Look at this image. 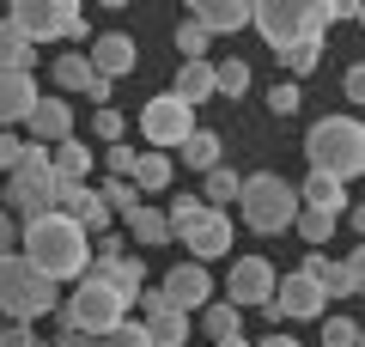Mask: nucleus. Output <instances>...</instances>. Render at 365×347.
I'll use <instances>...</instances> for the list:
<instances>
[{
	"instance_id": "b1692460",
	"label": "nucleus",
	"mask_w": 365,
	"mask_h": 347,
	"mask_svg": "<svg viewBox=\"0 0 365 347\" xmlns=\"http://www.w3.org/2000/svg\"><path fill=\"white\" fill-rule=\"evenodd\" d=\"M177 153H182V165H189V171H201V177H207L213 165H225V141H220L213 129H195L189 141L177 146Z\"/></svg>"
},
{
	"instance_id": "3c124183",
	"label": "nucleus",
	"mask_w": 365,
	"mask_h": 347,
	"mask_svg": "<svg viewBox=\"0 0 365 347\" xmlns=\"http://www.w3.org/2000/svg\"><path fill=\"white\" fill-rule=\"evenodd\" d=\"M213 347H250V341H244V335H232V341H213Z\"/></svg>"
},
{
	"instance_id": "7ed1b4c3",
	"label": "nucleus",
	"mask_w": 365,
	"mask_h": 347,
	"mask_svg": "<svg viewBox=\"0 0 365 347\" xmlns=\"http://www.w3.org/2000/svg\"><path fill=\"white\" fill-rule=\"evenodd\" d=\"M237 213H244V226L256 231V238H287L292 219H299V189H292L280 171H256V177H244V189H237Z\"/></svg>"
},
{
	"instance_id": "5701e85b",
	"label": "nucleus",
	"mask_w": 365,
	"mask_h": 347,
	"mask_svg": "<svg viewBox=\"0 0 365 347\" xmlns=\"http://www.w3.org/2000/svg\"><path fill=\"white\" fill-rule=\"evenodd\" d=\"M170 98H182L189 110L213 98V61H182V74L170 79Z\"/></svg>"
},
{
	"instance_id": "4468645a",
	"label": "nucleus",
	"mask_w": 365,
	"mask_h": 347,
	"mask_svg": "<svg viewBox=\"0 0 365 347\" xmlns=\"http://www.w3.org/2000/svg\"><path fill=\"white\" fill-rule=\"evenodd\" d=\"M86 61H91V74L98 79H128L134 67H140V49H134V37L128 31H104V37H91V49H86Z\"/></svg>"
},
{
	"instance_id": "cd10ccee",
	"label": "nucleus",
	"mask_w": 365,
	"mask_h": 347,
	"mask_svg": "<svg viewBox=\"0 0 365 347\" xmlns=\"http://www.w3.org/2000/svg\"><path fill=\"white\" fill-rule=\"evenodd\" d=\"M359 286H365V262H359V256L329 262V274H323V293H329V298H359Z\"/></svg>"
},
{
	"instance_id": "c03bdc74",
	"label": "nucleus",
	"mask_w": 365,
	"mask_h": 347,
	"mask_svg": "<svg viewBox=\"0 0 365 347\" xmlns=\"http://www.w3.org/2000/svg\"><path fill=\"white\" fill-rule=\"evenodd\" d=\"M19 159H25V134H0V177H6Z\"/></svg>"
},
{
	"instance_id": "6e6552de",
	"label": "nucleus",
	"mask_w": 365,
	"mask_h": 347,
	"mask_svg": "<svg viewBox=\"0 0 365 347\" xmlns=\"http://www.w3.org/2000/svg\"><path fill=\"white\" fill-rule=\"evenodd\" d=\"M189 134H195V110H189L182 98L158 91V98L140 104V141H146V153H165V159H170Z\"/></svg>"
},
{
	"instance_id": "e433bc0d",
	"label": "nucleus",
	"mask_w": 365,
	"mask_h": 347,
	"mask_svg": "<svg viewBox=\"0 0 365 347\" xmlns=\"http://www.w3.org/2000/svg\"><path fill=\"white\" fill-rule=\"evenodd\" d=\"M299 104H304V86H292V79H274L268 86V110L274 116H299Z\"/></svg>"
},
{
	"instance_id": "0eeeda50",
	"label": "nucleus",
	"mask_w": 365,
	"mask_h": 347,
	"mask_svg": "<svg viewBox=\"0 0 365 347\" xmlns=\"http://www.w3.org/2000/svg\"><path fill=\"white\" fill-rule=\"evenodd\" d=\"M55 317H61V329H79V335H110L122 317H128V305H122V298L110 293L98 274H79L73 293L55 305Z\"/></svg>"
},
{
	"instance_id": "58836bf2",
	"label": "nucleus",
	"mask_w": 365,
	"mask_h": 347,
	"mask_svg": "<svg viewBox=\"0 0 365 347\" xmlns=\"http://www.w3.org/2000/svg\"><path fill=\"white\" fill-rule=\"evenodd\" d=\"M104 347H153V341H146V323H134V317H122L116 329L104 335Z\"/></svg>"
},
{
	"instance_id": "c9c22d12",
	"label": "nucleus",
	"mask_w": 365,
	"mask_h": 347,
	"mask_svg": "<svg viewBox=\"0 0 365 347\" xmlns=\"http://www.w3.org/2000/svg\"><path fill=\"white\" fill-rule=\"evenodd\" d=\"M98 195H104V207H110V213H122V219H128L134 207H140V195H134V183H128V177H110Z\"/></svg>"
},
{
	"instance_id": "49530a36",
	"label": "nucleus",
	"mask_w": 365,
	"mask_h": 347,
	"mask_svg": "<svg viewBox=\"0 0 365 347\" xmlns=\"http://www.w3.org/2000/svg\"><path fill=\"white\" fill-rule=\"evenodd\" d=\"M0 256H19V219L0 207Z\"/></svg>"
},
{
	"instance_id": "f704fd0d",
	"label": "nucleus",
	"mask_w": 365,
	"mask_h": 347,
	"mask_svg": "<svg viewBox=\"0 0 365 347\" xmlns=\"http://www.w3.org/2000/svg\"><path fill=\"white\" fill-rule=\"evenodd\" d=\"M170 43H177V55H182V61H207V31H201L195 25V19H182V25H177V37H170Z\"/></svg>"
},
{
	"instance_id": "a18cd8bd",
	"label": "nucleus",
	"mask_w": 365,
	"mask_h": 347,
	"mask_svg": "<svg viewBox=\"0 0 365 347\" xmlns=\"http://www.w3.org/2000/svg\"><path fill=\"white\" fill-rule=\"evenodd\" d=\"M341 98H347V104H359V98H365V67H359V61L341 74Z\"/></svg>"
},
{
	"instance_id": "4c0bfd02",
	"label": "nucleus",
	"mask_w": 365,
	"mask_h": 347,
	"mask_svg": "<svg viewBox=\"0 0 365 347\" xmlns=\"http://www.w3.org/2000/svg\"><path fill=\"white\" fill-rule=\"evenodd\" d=\"M158 213H165V226H170V231H182L189 219L201 213V195H189V189H182V195H170V207H158Z\"/></svg>"
},
{
	"instance_id": "a878e982",
	"label": "nucleus",
	"mask_w": 365,
	"mask_h": 347,
	"mask_svg": "<svg viewBox=\"0 0 365 347\" xmlns=\"http://www.w3.org/2000/svg\"><path fill=\"white\" fill-rule=\"evenodd\" d=\"M237 189H244V171H232V165H213L207 177H201V207H232L237 201Z\"/></svg>"
},
{
	"instance_id": "2eb2a0df",
	"label": "nucleus",
	"mask_w": 365,
	"mask_h": 347,
	"mask_svg": "<svg viewBox=\"0 0 365 347\" xmlns=\"http://www.w3.org/2000/svg\"><path fill=\"white\" fill-rule=\"evenodd\" d=\"M19 129L31 134V146H61L67 134H73V104H67V98H37Z\"/></svg>"
},
{
	"instance_id": "f03ea898",
	"label": "nucleus",
	"mask_w": 365,
	"mask_h": 347,
	"mask_svg": "<svg viewBox=\"0 0 365 347\" xmlns=\"http://www.w3.org/2000/svg\"><path fill=\"white\" fill-rule=\"evenodd\" d=\"M304 159H311V171H323V177L353 183L365 171V129H359V116L353 110L317 116L311 129H304Z\"/></svg>"
},
{
	"instance_id": "79ce46f5",
	"label": "nucleus",
	"mask_w": 365,
	"mask_h": 347,
	"mask_svg": "<svg viewBox=\"0 0 365 347\" xmlns=\"http://www.w3.org/2000/svg\"><path fill=\"white\" fill-rule=\"evenodd\" d=\"M134 159H140V153H134L128 141H116V146L104 153V165H110V177H128V171H134Z\"/></svg>"
},
{
	"instance_id": "4be33fe9",
	"label": "nucleus",
	"mask_w": 365,
	"mask_h": 347,
	"mask_svg": "<svg viewBox=\"0 0 365 347\" xmlns=\"http://www.w3.org/2000/svg\"><path fill=\"white\" fill-rule=\"evenodd\" d=\"M49 171H55V183H86V171H91V146L79 141V134H67L61 146H49Z\"/></svg>"
},
{
	"instance_id": "8fccbe9b",
	"label": "nucleus",
	"mask_w": 365,
	"mask_h": 347,
	"mask_svg": "<svg viewBox=\"0 0 365 347\" xmlns=\"http://www.w3.org/2000/svg\"><path fill=\"white\" fill-rule=\"evenodd\" d=\"M250 347H304V341H292V335H268V341H250Z\"/></svg>"
},
{
	"instance_id": "412c9836",
	"label": "nucleus",
	"mask_w": 365,
	"mask_h": 347,
	"mask_svg": "<svg viewBox=\"0 0 365 347\" xmlns=\"http://www.w3.org/2000/svg\"><path fill=\"white\" fill-rule=\"evenodd\" d=\"M128 183H134V195H165L170 183H177V165H170L165 153H140L134 171H128Z\"/></svg>"
},
{
	"instance_id": "dca6fc26",
	"label": "nucleus",
	"mask_w": 365,
	"mask_h": 347,
	"mask_svg": "<svg viewBox=\"0 0 365 347\" xmlns=\"http://www.w3.org/2000/svg\"><path fill=\"white\" fill-rule=\"evenodd\" d=\"M49 79H55L61 91H86V98L98 104V110L110 104V79H98V74H91V61H86L79 49H61V55H55V61H49Z\"/></svg>"
},
{
	"instance_id": "ddd939ff",
	"label": "nucleus",
	"mask_w": 365,
	"mask_h": 347,
	"mask_svg": "<svg viewBox=\"0 0 365 347\" xmlns=\"http://www.w3.org/2000/svg\"><path fill=\"white\" fill-rule=\"evenodd\" d=\"M158 293H165V305H170V311L195 317V311L213 298V274L201 268V262H177V268H170L165 281H158Z\"/></svg>"
},
{
	"instance_id": "c756f323",
	"label": "nucleus",
	"mask_w": 365,
	"mask_h": 347,
	"mask_svg": "<svg viewBox=\"0 0 365 347\" xmlns=\"http://www.w3.org/2000/svg\"><path fill=\"white\" fill-rule=\"evenodd\" d=\"M128 231H134V244H140V250L170 244V226H165V213H158V207H146V201L128 213Z\"/></svg>"
},
{
	"instance_id": "473e14b6",
	"label": "nucleus",
	"mask_w": 365,
	"mask_h": 347,
	"mask_svg": "<svg viewBox=\"0 0 365 347\" xmlns=\"http://www.w3.org/2000/svg\"><path fill=\"white\" fill-rule=\"evenodd\" d=\"M280 61H287V74H292V86H299L304 74H317V61H323V43H317V37H299V43H292L287 55H280Z\"/></svg>"
},
{
	"instance_id": "c85d7f7f",
	"label": "nucleus",
	"mask_w": 365,
	"mask_h": 347,
	"mask_svg": "<svg viewBox=\"0 0 365 347\" xmlns=\"http://www.w3.org/2000/svg\"><path fill=\"white\" fill-rule=\"evenodd\" d=\"M250 91V61L244 55H225V61H213V98H244Z\"/></svg>"
},
{
	"instance_id": "f8f14e48",
	"label": "nucleus",
	"mask_w": 365,
	"mask_h": 347,
	"mask_svg": "<svg viewBox=\"0 0 365 347\" xmlns=\"http://www.w3.org/2000/svg\"><path fill=\"white\" fill-rule=\"evenodd\" d=\"M274 281H280V274H274V262L268 256H237L232 262V298H225V305H237V311H262L274 298Z\"/></svg>"
},
{
	"instance_id": "ea45409f",
	"label": "nucleus",
	"mask_w": 365,
	"mask_h": 347,
	"mask_svg": "<svg viewBox=\"0 0 365 347\" xmlns=\"http://www.w3.org/2000/svg\"><path fill=\"white\" fill-rule=\"evenodd\" d=\"M91 134H98V141H110V146H116L122 134H128V122H122V110H110V104H104V110L91 116Z\"/></svg>"
},
{
	"instance_id": "393cba45",
	"label": "nucleus",
	"mask_w": 365,
	"mask_h": 347,
	"mask_svg": "<svg viewBox=\"0 0 365 347\" xmlns=\"http://www.w3.org/2000/svg\"><path fill=\"white\" fill-rule=\"evenodd\" d=\"M195 317H201V335H213V341H232V335H244V311L225 305V298H207Z\"/></svg>"
},
{
	"instance_id": "9b49d317",
	"label": "nucleus",
	"mask_w": 365,
	"mask_h": 347,
	"mask_svg": "<svg viewBox=\"0 0 365 347\" xmlns=\"http://www.w3.org/2000/svg\"><path fill=\"white\" fill-rule=\"evenodd\" d=\"M250 25H256V37L268 43L274 55H287L292 43L304 37V19H299V0H250Z\"/></svg>"
},
{
	"instance_id": "f257e3e1",
	"label": "nucleus",
	"mask_w": 365,
	"mask_h": 347,
	"mask_svg": "<svg viewBox=\"0 0 365 347\" xmlns=\"http://www.w3.org/2000/svg\"><path fill=\"white\" fill-rule=\"evenodd\" d=\"M19 256L43 274V281H79L91 268V238L86 226H73L67 213H37V219H19Z\"/></svg>"
},
{
	"instance_id": "39448f33",
	"label": "nucleus",
	"mask_w": 365,
	"mask_h": 347,
	"mask_svg": "<svg viewBox=\"0 0 365 347\" xmlns=\"http://www.w3.org/2000/svg\"><path fill=\"white\" fill-rule=\"evenodd\" d=\"M61 305V286L43 281L25 256H0V317L6 323H37Z\"/></svg>"
},
{
	"instance_id": "de8ad7c7",
	"label": "nucleus",
	"mask_w": 365,
	"mask_h": 347,
	"mask_svg": "<svg viewBox=\"0 0 365 347\" xmlns=\"http://www.w3.org/2000/svg\"><path fill=\"white\" fill-rule=\"evenodd\" d=\"M49 347H104V335H79V329H55Z\"/></svg>"
},
{
	"instance_id": "6ab92c4d",
	"label": "nucleus",
	"mask_w": 365,
	"mask_h": 347,
	"mask_svg": "<svg viewBox=\"0 0 365 347\" xmlns=\"http://www.w3.org/2000/svg\"><path fill=\"white\" fill-rule=\"evenodd\" d=\"M86 274H98V281H104L110 293L122 298V305H134V293H140V286L153 281V274H146V262H140V256H116V262H91Z\"/></svg>"
},
{
	"instance_id": "72a5a7b5",
	"label": "nucleus",
	"mask_w": 365,
	"mask_h": 347,
	"mask_svg": "<svg viewBox=\"0 0 365 347\" xmlns=\"http://www.w3.org/2000/svg\"><path fill=\"white\" fill-rule=\"evenodd\" d=\"M335 226H341V219H329V213H311V207H299V219H292V231H299V238H304L311 250H323Z\"/></svg>"
},
{
	"instance_id": "37998d69",
	"label": "nucleus",
	"mask_w": 365,
	"mask_h": 347,
	"mask_svg": "<svg viewBox=\"0 0 365 347\" xmlns=\"http://www.w3.org/2000/svg\"><path fill=\"white\" fill-rule=\"evenodd\" d=\"M134 305H140V323H146V317H158V311H170V305H165V293H158L153 281H146L140 293H134Z\"/></svg>"
},
{
	"instance_id": "a19ab883",
	"label": "nucleus",
	"mask_w": 365,
	"mask_h": 347,
	"mask_svg": "<svg viewBox=\"0 0 365 347\" xmlns=\"http://www.w3.org/2000/svg\"><path fill=\"white\" fill-rule=\"evenodd\" d=\"M116 256H128L122 231H98V238H91V262H116Z\"/></svg>"
},
{
	"instance_id": "09e8293b",
	"label": "nucleus",
	"mask_w": 365,
	"mask_h": 347,
	"mask_svg": "<svg viewBox=\"0 0 365 347\" xmlns=\"http://www.w3.org/2000/svg\"><path fill=\"white\" fill-rule=\"evenodd\" d=\"M0 347H31V329L25 323H0Z\"/></svg>"
},
{
	"instance_id": "423d86ee",
	"label": "nucleus",
	"mask_w": 365,
	"mask_h": 347,
	"mask_svg": "<svg viewBox=\"0 0 365 347\" xmlns=\"http://www.w3.org/2000/svg\"><path fill=\"white\" fill-rule=\"evenodd\" d=\"M6 25L37 49V43H73L86 37V6L73 0H13L6 6Z\"/></svg>"
},
{
	"instance_id": "603ef678",
	"label": "nucleus",
	"mask_w": 365,
	"mask_h": 347,
	"mask_svg": "<svg viewBox=\"0 0 365 347\" xmlns=\"http://www.w3.org/2000/svg\"><path fill=\"white\" fill-rule=\"evenodd\" d=\"M31 347H49V341H37V335H31Z\"/></svg>"
},
{
	"instance_id": "1a4fd4ad",
	"label": "nucleus",
	"mask_w": 365,
	"mask_h": 347,
	"mask_svg": "<svg viewBox=\"0 0 365 347\" xmlns=\"http://www.w3.org/2000/svg\"><path fill=\"white\" fill-rule=\"evenodd\" d=\"M323 311H329V293L311 281V274L292 268V274L274 281V298L262 305V317H268V323H317Z\"/></svg>"
},
{
	"instance_id": "aec40b11",
	"label": "nucleus",
	"mask_w": 365,
	"mask_h": 347,
	"mask_svg": "<svg viewBox=\"0 0 365 347\" xmlns=\"http://www.w3.org/2000/svg\"><path fill=\"white\" fill-rule=\"evenodd\" d=\"M37 98H43V91H37V74H6V67H0V129L25 122Z\"/></svg>"
},
{
	"instance_id": "20e7f679",
	"label": "nucleus",
	"mask_w": 365,
	"mask_h": 347,
	"mask_svg": "<svg viewBox=\"0 0 365 347\" xmlns=\"http://www.w3.org/2000/svg\"><path fill=\"white\" fill-rule=\"evenodd\" d=\"M0 207H6L13 219H37V213H49V207H55L49 146H31V141H25V159L0 177Z\"/></svg>"
},
{
	"instance_id": "a211bd4d",
	"label": "nucleus",
	"mask_w": 365,
	"mask_h": 347,
	"mask_svg": "<svg viewBox=\"0 0 365 347\" xmlns=\"http://www.w3.org/2000/svg\"><path fill=\"white\" fill-rule=\"evenodd\" d=\"M189 19H195L207 37H232V31L250 25V0H195V6H189Z\"/></svg>"
},
{
	"instance_id": "7c9ffc66",
	"label": "nucleus",
	"mask_w": 365,
	"mask_h": 347,
	"mask_svg": "<svg viewBox=\"0 0 365 347\" xmlns=\"http://www.w3.org/2000/svg\"><path fill=\"white\" fill-rule=\"evenodd\" d=\"M0 67H6V74H31V67H37V49H31L6 19H0Z\"/></svg>"
},
{
	"instance_id": "bb28decb",
	"label": "nucleus",
	"mask_w": 365,
	"mask_h": 347,
	"mask_svg": "<svg viewBox=\"0 0 365 347\" xmlns=\"http://www.w3.org/2000/svg\"><path fill=\"white\" fill-rule=\"evenodd\" d=\"M195 335V317H182V311H158V317H146V341L153 347H182Z\"/></svg>"
},
{
	"instance_id": "9d476101",
	"label": "nucleus",
	"mask_w": 365,
	"mask_h": 347,
	"mask_svg": "<svg viewBox=\"0 0 365 347\" xmlns=\"http://www.w3.org/2000/svg\"><path fill=\"white\" fill-rule=\"evenodd\" d=\"M170 238H182L189 262H201V268H207L213 256H232V213H220V207H201V213L189 219L182 231H170Z\"/></svg>"
},
{
	"instance_id": "f3484780",
	"label": "nucleus",
	"mask_w": 365,
	"mask_h": 347,
	"mask_svg": "<svg viewBox=\"0 0 365 347\" xmlns=\"http://www.w3.org/2000/svg\"><path fill=\"white\" fill-rule=\"evenodd\" d=\"M299 189V207H311V213H329V219H341L353 207V195H347V183H335V177H323V171H311L304 183H292Z\"/></svg>"
},
{
	"instance_id": "2f4dec72",
	"label": "nucleus",
	"mask_w": 365,
	"mask_h": 347,
	"mask_svg": "<svg viewBox=\"0 0 365 347\" xmlns=\"http://www.w3.org/2000/svg\"><path fill=\"white\" fill-rule=\"evenodd\" d=\"M323 347H359L365 335H359V317H341V311H323Z\"/></svg>"
}]
</instances>
